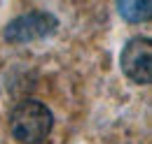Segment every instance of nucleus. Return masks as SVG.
<instances>
[{"mask_svg":"<svg viewBox=\"0 0 152 144\" xmlns=\"http://www.w3.org/2000/svg\"><path fill=\"white\" fill-rule=\"evenodd\" d=\"M117 12L129 23H143V21H150L152 2L150 0H143V2L140 0H122V2H117Z\"/></svg>","mask_w":152,"mask_h":144,"instance_id":"obj_4","label":"nucleus"},{"mask_svg":"<svg viewBox=\"0 0 152 144\" xmlns=\"http://www.w3.org/2000/svg\"><path fill=\"white\" fill-rule=\"evenodd\" d=\"M122 72L136 84L152 81V42L148 37H133L124 44L119 54Z\"/></svg>","mask_w":152,"mask_h":144,"instance_id":"obj_3","label":"nucleus"},{"mask_svg":"<svg viewBox=\"0 0 152 144\" xmlns=\"http://www.w3.org/2000/svg\"><path fill=\"white\" fill-rule=\"evenodd\" d=\"M58 28V21L54 14L49 12H26L10 21L2 30V35L12 44H23V42H33V40H42V37L54 35Z\"/></svg>","mask_w":152,"mask_h":144,"instance_id":"obj_2","label":"nucleus"},{"mask_svg":"<svg viewBox=\"0 0 152 144\" xmlns=\"http://www.w3.org/2000/svg\"><path fill=\"white\" fill-rule=\"evenodd\" d=\"M54 126L52 109L40 100H21L10 114V132L21 144H42Z\"/></svg>","mask_w":152,"mask_h":144,"instance_id":"obj_1","label":"nucleus"}]
</instances>
